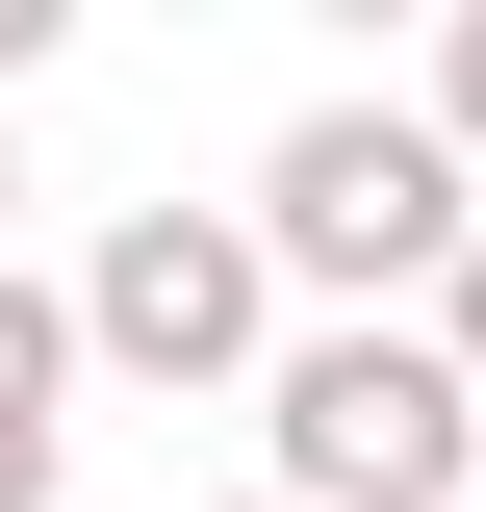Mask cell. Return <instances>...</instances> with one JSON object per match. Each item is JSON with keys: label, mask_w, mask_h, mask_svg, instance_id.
<instances>
[{"label": "cell", "mask_w": 486, "mask_h": 512, "mask_svg": "<svg viewBox=\"0 0 486 512\" xmlns=\"http://www.w3.org/2000/svg\"><path fill=\"white\" fill-rule=\"evenodd\" d=\"M0 205H26V154H0Z\"/></svg>", "instance_id": "cell-7"}, {"label": "cell", "mask_w": 486, "mask_h": 512, "mask_svg": "<svg viewBox=\"0 0 486 512\" xmlns=\"http://www.w3.org/2000/svg\"><path fill=\"white\" fill-rule=\"evenodd\" d=\"M52 308H77V359H103V384H256L282 282H256V231H231V205H128Z\"/></svg>", "instance_id": "cell-3"}, {"label": "cell", "mask_w": 486, "mask_h": 512, "mask_svg": "<svg viewBox=\"0 0 486 512\" xmlns=\"http://www.w3.org/2000/svg\"><path fill=\"white\" fill-rule=\"evenodd\" d=\"M410 333H435V359H461V410H486V231L435 256V308H410Z\"/></svg>", "instance_id": "cell-6"}, {"label": "cell", "mask_w": 486, "mask_h": 512, "mask_svg": "<svg viewBox=\"0 0 486 512\" xmlns=\"http://www.w3.org/2000/svg\"><path fill=\"white\" fill-rule=\"evenodd\" d=\"M256 512H282V487H256Z\"/></svg>", "instance_id": "cell-8"}, {"label": "cell", "mask_w": 486, "mask_h": 512, "mask_svg": "<svg viewBox=\"0 0 486 512\" xmlns=\"http://www.w3.org/2000/svg\"><path fill=\"white\" fill-rule=\"evenodd\" d=\"M410 128H435V154H461V180H486V0H461V26H435V103H410Z\"/></svg>", "instance_id": "cell-5"}, {"label": "cell", "mask_w": 486, "mask_h": 512, "mask_svg": "<svg viewBox=\"0 0 486 512\" xmlns=\"http://www.w3.org/2000/svg\"><path fill=\"white\" fill-rule=\"evenodd\" d=\"M256 436H282V512H461L486 487V410H461V359H435L410 308L256 359Z\"/></svg>", "instance_id": "cell-2"}, {"label": "cell", "mask_w": 486, "mask_h": 512, "mask_svg": "<svg viewBox=\"0 0 486 512\" xmlns=\"http://www.w3.org/2000/svg\"><path fill=\"white\" fill-rule=\"evenodd\" d=\"M231 231H256V282H333V333H384L435 256L486 231V180L435 154L410 103H307L282 154H256V205H231Z\"/></svg>", "instance_id": "cell-1"}, {"label": "cell", "mask_w": 486, "mask_h": 512, "mask_svg": "<svg viewBox=\"0 0 486 512\" xmlns=\"http://www.w3.org/2000/svg\"><path fill=\"white\" fill-rule=\"evenodd\" d=\"M52 461H77V308L0 256V512H52Z\"/></svg>", "instance_id": "cell-4"}]
</instances>
